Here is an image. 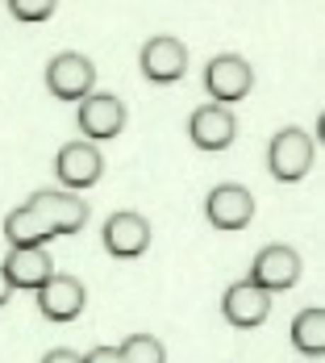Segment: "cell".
I'll return each instance as SVG.
<instances>
[{
	"label": "cell",
	"mask_w": 325,
	"mask_h": 363,
	"mask_svg": "<svg viewBox=\"0 0 325 363\" xmlns=\"http://www.w3.org/2000/svg\"><path fill=\"white\" fill-rule=\"evenodd\" d=\"M313 159H317V146H313V138H309L300 125L280 130V134L267 143V172L280 184H300L313 172Z\"/></svg>",
	"instance_id": "1"
},
{
	"label": "cell",
	"mask_w": 325,
	"mask_h": 363,
	"mask_svg": "<svg viewBox=\"0 0 325 363\" xmlns=\"http://www.w3.org/2000/svg\"><path fill=\"white\" fill-rule=\"evenodd\" d=\"M46 88H50L55 101H67V105H72V101L75 105L88 101V96L96 92V67H92V59L79 55V50L55 55V59L46 63Z\"/></svg>",
	"instance_id": "2"
},
{
	"label": "cell",
	"mask_w": 325,
	"mask_h": 363,
	"mask_svg": "<svg viewBox=\"0 0 325 363\" xmlns=\"http://www.w3.org/2000/svg\"><path fill=\"white\" fill-rule=\"evenodd\" d=\"M25 209H34L42 225L55 234V238H63V234H79L84 225H88V205L75 196V192H63V188H42L34 192L30 201H25Z\"/></svg>",
	"instance_id": "3"
},
{
	"label": "cell",
	"mask_w": 325,
	"mask_h": 363,
	"mask_svg": "<svg viewBox=\"0 0 325 363\" xmlns=\"http://www.w3.org/2000/svg\"><path fill=\"white\" fill-rule=\"evenodd\" d=\"M254 88V72L246 59H238V55H217L209 59V67H205V92L213 96V105H238V101H246Z\"/></svg>",
	"instance_id": "4"
},
{
	"label": "cell",
	"mask_w": 325,
	"mask_h": 363,
	"mask_svg": "<svg viewBox=\"0 0 325 363\" xmlns=\"http://www.w3.org/2000/svg\"><path fill=\"white\" fill-rule=\"evenodd\" d=\"M79 130H84V143H108L125 130V101L113 96V92H92L88 101H79V113H75Z\"/></svg>",
	"instance_id": "5"
},
{
	"label": "cell",
	"mask_w": 325,
	"mask_h": 363,
	"mask_svg": "<svg viewBox=\"0 0 325 363\" xmlns=\"http://www.w3.org/2000/svg\"><path fill=\"white\" fill-rule=\"evenodd\" d=\"M55 176L63 184V192H79V188H92V184L105 176V155L101 146L92 143H67L55 155Z\"/></svg>",
	"instance_id": "6"
},
{
	"label": "cell",
	"mask_w": 325,
	"mask_h": 363,
	"mask_svg": "<svg viewBox=\"0 0 325 363\" xmlns=\"http://www.w3.org/2000/svg\"><path fill=\"white\" fill-rule=\"evenodd\" d=\"M300 272H304L300 255L292 251V247H284V242H275V247H263V251L254 255V263H251V284L271 296V292L292 289V284L300 280Z\"/></svg>",
	"instance_id": "7"
},
{
	"label": "cell",
	"mask_w": 325,
	"mask_h": 363,
	"mask_svg": "<svg viewBox=\"0 0 325 363\" xmlns=\"http://www.w3.org/2000/svg\"><path fill=\"white\" fill-rule=\"evenodd\" d=\"M101 247H105L113 259H142L150 251V221L134 209H121L105 221L101 230Z\"/></svg>",
	"instance_id": "8"
},
{
	"label": "cell",
	"mask_w": 325,
	"mask_h": 363,
	"mask_svg": "<svg viewBox=\"0 0 325 363\" xmlns=\"http://www.w3.org/2000/svg\"><path fill=\"white\" fill-rule=\"evenodd\" d=\"M138 67L150 84H180L183 72H188V46L171 34L150 38L138 55Z\"/></svg>",
	"instance_id": "9"
},
{
	"label": "cell",
	"mask_w": 325,
	"mask_h": 363,
	"mask_svg": "<svg viewBox=\"0 0 325 363\" xmlns=\"http://www.w3.org/2000/svg\"><path fill=\"white\" fill-rule=\"evenodd\" d=\"M84 305H88V289H84V280H75V276H50L42 289H38V313L46 318V322H75L79 313H84Z\"/></svg>",
	"instance_id": "10"
},
{
	"label": "cell",
	"mask_w": 325,
	"mask_h": 363,
	"mask_svg": "<svg viewBox=\"0 0 325 363\" xmlns=\"http://www.w3.org/2000/svg\"><path fill=\"white\" fill-rule=\"evenodd\" d=\"M205 218L213 230H246L254 218V196L242 184H217L205 196Z\"/></svg>",
	"instance_id": "11"
},
{
	"label": "cell",
	"mask_w": 325,
	"mask_h": 363,
	"mask_svg": "<svg viewBox=\"0 0 325 363\" xmlns=\"http://www.w3.org/2000/svg\"><path fill=\"white\" fill-rule=\"evenodd\" d=\"M188 138L196 150H225L238 138V117L225 105H200L188 117Z\"/></svg>",
	"instance_id": "12"
},
{
	"label": "cell",
	"mask_w": 325,
	"mask_h": 363,
	"mask_svg": "<svg viewBox=\"0 0 325 363\" xmlns=\"http://www.w3.org/2000/svg\"><path fill=\"white\" fill-rule=\"evenodd\" d=\"M221 313H225V322L234 330H254L271 318V296L263 289H254L251 280H238L221 296Z\"/></svg>",
	"instance_id": "13"
},
{
	"label": "cell",
	"mask_w": 325,
	"mask_h": 363,
	"mask_svg": "<svg viewBox=\"0 0 325 363\" xmlns=\"http://www.w3.org/2000/svg\"><path fill=\"white\" fill-rule=\"evenodd\" d=\"M0 267H4V276H8L13 292L17 289L38 292L50 276H55V259H50L46 247H21V251H8V259H4Z\"/></svg>",
	"instance_id": "14"
},
{
	"label": "cell",
	"mask_w": 325,
	"mask_h": 363,
	"mask_svg": "<svg viewBox=\"0 0 325 363\" xmlns=\"http://www.w3.org/2000/svg\"><path fill=\"white\" fill-rule=\"evenodd\" d=\"M288 338H292V347H296L300 355H313V359H321V355H325V309H321V305H313V309H300V313L292 318Z\"/></svg>",
	"instance_id": "15"
},
{
	"label": "cell",
	"mask_w": 325,
	"mask_h": 363,
	"mask_svg": "<svg viewBox=\"0 0 325 363\" xmlns=\"http://www.w3.org/2000/svg\"><path fill=\"white\" fill-rule=\"evenodd\" d=\"M4 238H8V247L13 251H21V247H46L55 234L42 225V218H38L34 209H13L8 218H4Z\"/></svg>",
	"instance_id": "16"
},
{
	"label": "cell",
	"mask_w": 325,
	"mask_h": 363,
	"mask_svg": "<svg viewBox=\"0 0 325 363\" xmlns=\"http://www.w3.org/2000/svg\"><path fill=\"white\" fill-rule=\"evenodd\" d=\"M117 351H121V363H167V347L154 334H130Z\"/></svg>",
	"instance_id": "17"
},
{
	"label": "cell",
	"mask_w": 325,
	"mask_h": 363,
	"mask_svg": "<svg viewBox=\"0 0 325 363\" xmlns=\"http://www.w3.org/2000/svg\"><path fill=\"white\" fill-rule=\"evenodd\" d=\"M8 13H13L17 21H46V17L55 13V4H50V0H42V4H34V0H8Z\"/></svg>",
	"instance_id": "18"
},
{
	"label": "cell",
	"mask_w": 325,
	"mask_h": 363,
	"mask_svg": "<svg viewBox=\"0 0 325 363\" xmlns=\"http://www.w3.org/2000/svg\"><path fill=\"white\" fill-rule=\"evenodd\" d=\"M84 363H121V351H117V347H92V351L84 355Z\"/></svg>",
	"instance_id": "19"
},
{
	"label": "cell",
	"mask_w": 325,
	"mask_h": 363,
	"mask_svg": "<svg viewBox=\"0 0 325 363\" xmlns=\"http://www.w3.org/2000/svg\"><path fill=\"white\" fill-rule=\"evenodd\" d=\"M42 363H84V355H75L72 347H55V351H46Z\"/></svg>",
	"instance_id": "20"
},
{
	"label": "cell",
	"mask_w": 325,
	"mask_h": 363,
	"mask_svg": "<svg viewBox=\"0 0 325 363\" xmlns=\"http://www.w3.org/2000/svg\"><path fill=\"white\" fill-rule=\"evenodd\" d=\"M8 296H13V284H8V276H4V267H0V309L8 305Z\"/></svg>",
	"instance_id": "21"
}]
</instances>
